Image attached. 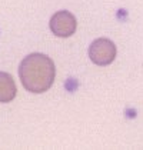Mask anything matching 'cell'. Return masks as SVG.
Listing matches in <instances>:
<instances>
[{
  "label": "cell",
  "mask_w": 143,
  "mask_h": 150,
  "mask_svg": "<svg viewBox=\"0 0 143 150\" xmlns=\"http://www.w3.org/2000/svg\"><path fill=\"white\" fill-rule=\"evenodd\" d=\"M116 46L112 40L100 37L92 42L89 47V57L97 66H107L116 57Z\"/></svg>",
  "instance_id": "cell-2"
},
{
  "label": "cell",
  "mask_w": 143,
  "mask_h": 150,
  "mask_svg": "<svg viewBox=\"0 0 143 150\" xmlns=\"http://www.w3.org/2000/svg\"><path fill=\"white\" fill-rule=\"evenodd\" d=\"M123 16H126V17H127V12H126V10H123V9H120L119 12H118V17H119V19H122Z\"/></svg>",
  "instance_id": "cell-6"
},
{
  "label": "cell",
  "mask_w": 143,
  "mask_h": 150,
  "mask_svg": "<svg viewBox=\"0 0 143 150\" xmlns=\"http://www.w3.org/2000/svg\"><path fill=\"white\" fill-rule=\"evenodd\" d=\"M19 76L23 87L32 93H45L52 87L56 67L53 60L42 53H32L22 60Z\"/></svg>",
  "instance_id": "cell-1"
},
{
  "label": "cell",
  "mask_w": 143,
  "mask_h": 150,
  "mask_svg": "<svg viewBox=\"0 0 143 150\" xmlns=\"http://www.w3.org/2000/svg\"><path fill=\"white\" fill-rule=\"evenodd\" d=\"M77 29V20L76 17L67 10H60L55 13L50 19V30L53 35L59 37H69Z\"/></svg>",
  "instance_id": "cell-3"
},
{
  "label": "cell",
  "mask_w": 143,
  "mask_h": 150,
  "mask_svg": "<svg viewBox=\"0 0 143 150\" xmlns=\"http://www.w3.org/2000/svg\"><path fill=\"white\" fill-rule=\"evenodd\" d=\"M135 113H136V112H135V110H126V115L129 116V117H135Z\"/></svg>",
  "instance_id": "cell-7"
},
{
  "label": "cell",
  "mask_w": 143,
  "mask_h": 150,
  "mask_svg": "<svg viewBox=\"0 0 143 150\" xmlns=\"http://www.w3.org/2000/svg\"><path fill=\"white\" fill-rule=\"evenodd\" d=\"M16 83L9 73L0 71V103H9L16 97Z\"/></svg>",
  "instance_id": "cell-4"
},
{
  "label": "cell",
  "mask_w": 143,
  "mask_h": 150,
  "mask_svg": "<svg viewBox=\"0 0 143 150\" xmlns=\"http://www.w3.org/2000/svg\"><path fill=\"white\" fill-rule=\"evenodd\" d=\"M64 87H66V90L67 92H76V89L79 87V81L76 80V79H73V77H70V79H67L66 80V83H64Z\"/></svg>",
  "instance_id": "cell-5"
}]
</instances>
